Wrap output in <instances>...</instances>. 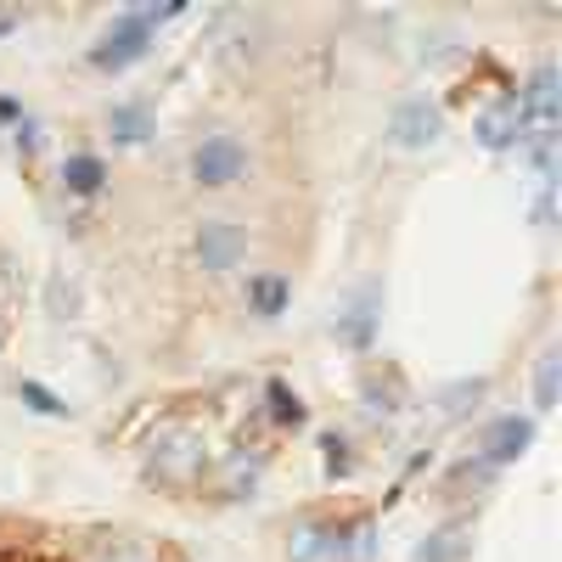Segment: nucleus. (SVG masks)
<instances>
[{
    "label": "nucleus",
    "instance_id": "nucleus-1",
    "mask_svg": "<svg viewBox=\"0 0 562 562\" xmlns=\"http://www.w3.org/2000/svg\"><path fill=\"white\" fill-rule=\"evenodd\" d=\"M169 18H180V7H130V12H119L108 23V34L90 45V68H97V74H119V68L140 63V57L153 52V34Z\"/></svg>",
    "mask_w": 562,
    "mask_h": 562
},
{
    "label": "nucleus",
    "instance_id": "nucleus-2",
    "mask_svg": "<svg viewBox=\"0 0 562 562\" xmlns=\"http://www.w3.org/2000/svg\"><path fill=\"white\" fill-rule=\"evenodd\" d=\"M288 562H371V524H326V518H304L288 535Z\"/></svg>",
    "mask_w": 562,
    "mask_h": 562
},
{
    "label": "nucleus",
    "instance_id": "nucleus-3",
    "mask_svg": "<svg viewBox=\"0 0 562 562\" xmlns=\"http://www.w3.org/2000/svg\"><path fill=\"white\" fill-rule=\"evenodd\" d=\"M209 473V439L198 428H164L147 450V479L164 490H192Z\"/></svg>",
    "mask_w": 562,
    "mask_h": 562
},
{
    "label": "nucleus",
    "instance_id": "nucleus-4",
    "mask_svg": "<svg viewBox=\"0 0 562 562\" xmlns=\"http://www.w3.org/2000/svg\"><path fill=\"white\" fill-rule=\"evenodd\" d=\"M186 169H192V180L198 186H237L248 169H254V153L243 147L237 135H225V130H214V135H203L198 147H192V158H186Z\"/></svg>",
    "mask_w": 562,
    "mask_h": 562
},
{
    "label": "nucleus",
    "instance_id": "nucleus-5",
    "mask_svg": "<svg viewBox=\"0 0 562 562\" xmlns=\"http://www.w3.org/2000/svg\"><path fill=\"white\" fill-rule=\"evenodd\" d=\"M439 135H445V108L434 97H405L389 119V140L405 153H428Z\"/></svg>",
    "mask_w": 562,
    "mask_h": 562
},
{
    "label": "nucleus",
    "instance_id": "nucleus-6",
    "mask_svg": "<svg viewBox=\"0 0 562 562\" xmlns=\"http://www.w3.org/2000/svg\"><path fill=\"white\" fill-rule=\"evenodd\" d=\"M473 135H479V147L490 153H512V147H524V108H518V90H501V97L473 119Z\"/></svg>",
    "mask_w": 562,
    "mask_h": 562
},
{
    "label": "nucleus",
    "instance_id": "nucleus-7",
    "mask_svg": "<svg viewBox=\"0 0 562 562\" xmlns=\"http://www.w3.org/2000/svg\"><path fill=\"white\" fill-rule=\"evenodd\" d=\"M203 270H237L248 259V231L237 220H203L198 225V243H192Z\"/></svg>",
    "mask_w": 562,
    "mask_h": 562
},
{
    "label": "nucleus",
    "instance_id": "nucleus-8",
    "mask_svg": "<svg viewBox=\"0 0 562 562\" xmlns=\"http://www.w3.org/2000/svg\"><path fill=\"white\" fill-rule=\"evenodd\" d=\"M518 108H524V130H529V135H551V130H557V119H562V79H557L551 63H540V68L529 74Z\"/></svg>",
    "mask_w": 562,
    "mask_h": 562
},
{
    "label": "nucleus",
    "instance_id": "nucleus-9",
    "mask_svg": "<svg viewBox=\"0 0 562 562\" xmlns=\"http://www.w3.org/2000/svg\"><path fill=\"white\" fill-rule=\"evenodd\" d=\"M529 445H535V416H495L490 428H484L479 461H490V467H506V461H518Z\"/></svg>",
    "mask_w": 562,
    "mask_h": 562
},
{
    "label": "nucleus",
    "instance_id": "nucleus-10",
    "mask_svg": "<svg viewBox=\"0 0 562 562\" xmlns=\"http://www.w3.org/2000/svg\"><path fill=\"white\" fill-rule=\"evenodd\" d=\"M108 135H113V147H147V140L158 135V113L147 102H113Z\"/></svg>",
    "mask_w": 562,
    "mask_h": 562
},
{
    "label": "nucleus",
    "instance_id": "nucleus-11",
    "mask_svg": "<svg viewBox=\"0 0 562 562\" xmlns=\"http://www.w3.org/2000/svg\"><path fill=\"white\" fill-rule=\"evenodd\" d=\"M378 281H366V288H360V299L338 315V333L355 344V349H371V333H378Z\"/></svg>",
    "mask_w": 562,
    "mask_h": 562
},
{
    "label": "nucleus",
    "instance_id": "nucleus-12",
    "mask_svg": "<svg viewBox=\"0 0 562 562\" xmlns=\"http://www.w3.org/2000/svg\"><path fill=\"white\" fill-rule=\"evenodd\" d=\"M248 304H254V315H259V321H276L281 310L293 304V288H288V276H270V270L248 276Z\"/></svg>",
    "mask_w": 562,
    "mask_h": 562
},
{
    "label": "nucleus",
    "instance_id": "nucleus-13",
    "mask_svg": "<svg viewBox=\"0 0 562 562\" xmlns=\"http://www.w3.org/2000/svg\"><path fill=\"white\" fill-rule=\"evenodd\" d=\"M108 186V164L97 158V153H74L68 164H63V192H74V198H97Z\"/></svg>",
    "mask_w": 562,
    "mask_h": 562
},
{
    "label": "nucleus",
    "instance_id": "nucleus-14",
    "mask_svg": "<svg viewBox=\"0 0 562 562\" xmlns=\"http://www.w3.org/2000/svg\"><path fill=\"white\" fill-rule=\"evenodd\" d=\"M467 551H473V535H467L461 524H450V529H434L428 540H422L411 562H467Z\"/></svg>",
    "mask_w": 562,
    "mask_h": 562
},
{
    "label": "nucleus",
    "instance_id": "nucleus-15",
    "mask_svg": "<svg viewBox=\"0 0 562 562\" xmlns=\"http://www.w3.org/2000/svg\"><path fill=\"white\" fill-rule=\"evenodd\" d=\"M259 473H265V456L259 450H231V461H225V495H254L259 490Z\"/></svg>",
    "mask_w": 562,
    "mask_h": 562
},
{
    "label": "nucleus",
    "instance_id": "nucleus-16",
    "mask_svg": "<svg viewBox=\"0 0 562 562\" xmlns=\"http://www.w3.org/2000/svg\"><path fill=\"white\" fill-rule=\"evenodd\" d=\"M265 405H270V422L276 428H304V400L281 383V378H270L265 383Z\"/></svg>",
    "mask_w": 562,
    "mask_h": 562
},
{
    "label": "nucleus",
    "instance_id": "nucleus-17",
    "mask_svg": "<svg viewBox=\"0 0 562 562\" xmlns=\"http://www.w3.org/2000/svg\"><path fill=\"white\" fill-rule=\"evenodd\" d=\"M557 383H562V349H540V360H535V411L557 405Z\"/></svg>",
    "mask_w": 562,
    "mask_h": 562
},
{
    "label": "nucleus",
    "instance_id": "nucleus-18",
    "mask_svg": "<svg viewBox=\"0 0 562 562\" xmlns=\"http://www.w3.org/2000/svg\"><path fill=\"white\" fill-rule=\"evenodd\" d=\"M18 400L29 405V411H40V416H68V400H57L45 383H34V378H23L18 383Z\"/></svg>",
    "mask_w": 562,
    "mask_h": 562
},
{
    "label": "nucleus",
    "instance_id": "nucleus-19",
    "mask_svg": "<svg viewBox=\"0 0 562 562\" xmlns=\"http://www.w3.org/2000/svg\"><path fill=\"white\" fill-rule=\"evenodd\" d=\"M484 389H490L484 378H479V383H456V389H445V411H450V416H461L467 405H479V400H484Z\"/></svg>",
    "mask_w": 562,
    "mask_h": 562
},
{
    "label": "nucleus",
    "instance_id": "nucleus-20",
    "mask_svg": "<svg viewBox=\"0 0 562 562\" xmlns=\"http://www.w3.org/2000/svg\"><path fill=\"white\" fill-rule=\"evenodd\" d=\"M321 450H326V473L344 479V473H349V445H344L338 434H326V439H321Z\"/></svg>",
    "mask_w": 562,
    "mask_h": 562
},
{
    "label": "nucleus",
    "instance_id": "nucleus-21",
    "mask_svg": "<svg viewBox=\"0 0 562 562\" xmlns=\"http://www.w3.org/2000/svg\"><path fill=\"white\" fill-rule=\"evenodd\" d=\"M97 562H153V557L140 551V546H130V540H113V546H108Z\"/></svg>",
    "mask_w": 562,
    "mask_h": 562
},
{
    "label": "nucleus",
    "instance_id": "nucleus-22",
    "mask_svg": "<svg viewBox=\"0 0 562 562\" xmlns=\"http://www.w3.org/2000/svg\"><path fill=\"white\" fill-rule=\"evenodd\" d=\"M551 220H557V192L546 186V192H540V203H535V225H551Z\"/></svg>",
    "mask_w": 562,
    "mask_h": 562
},
{
    "label": "nucleus",
    "instance_id": "nucleus-23",
    "mask_svg": "<svg viewBox=\"0 0 562 562\" xmlns=\"http://www.w3.org/2000/svg\"><path fill=\"white\" fill-rule=\"evenodd\" d=\"M0 124H23V102L18 97H0Z\"/></svg>",
    "mask_w": 562,
    "mask_h": 562
},
{
    "label": "nucleus",
    "instance_id": "nucleus-24",
    "mask_svg": "<svg viewBox=\"0 0 562 562\" xmlns=\"http://www.w3.org/2000/svg\"><path fill=\"white\" fill-rule=\"evenodd\" d=\"M18 23H23V18H18L12 7H0V40H7V34H18Z\"/></svg>",
    "mask_w": 562,
    "mask_h": 562
},
{
    "label": "nucleus",
    "instance_id": "nucleus-25",
    "mask_svg": "<svg viewBox=\"0 0 562 562\" xmlns=\"http://www.w3.org/2000/svg\"><path fill=\"white\" fill-rule=\"evenodd\" d=\"M0 344H7V310H0Z\"/></svg>",
    "mask_w": 562,
    "mask_h": 562
}]
</instances>
